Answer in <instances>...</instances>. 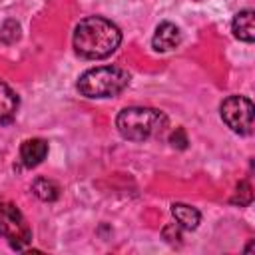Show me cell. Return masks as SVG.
I'll return each mask as SVG.
<instances>
[{"label": "cell", "mask_w": 255, "mask_h": 255, "mask_svg": "<svg viewBox=\"0 0 255 255\" xmlns=\"http://www.w3.org/2000/svg\"><path fill=\"white\" fill-rule=\"evenodd\" d=\"M18 108L20 98L4 80H0V124H12L18 114Z\"/></svg>", "instance_id": "8"}, {"label": "cell", "mask_w": 255, "mask_h": 255, "mask_svg": "<svg viewBox=\"0 0 255 255\" xmlns=\"http://www.w3.org/2000/svg\"><path fill=\"white\" fill-rule=\"evenodd\" d=\"M163 237L167 239V241H171V243H179V239H181V227L177 225V223H171V225H165L163 227Z\"/></svg>", "instance_id": "15"}, {"label": "cell", "mask_w": 255, "mask_h": 255, "mask_svg": "<svg viewBox=\"0 0 255 255\" xmlns=\"http://www.w3.org/2000/svg\"><path fill=\"white\" fill-rule=\"evenodd\" d=\"M233 34L241 42L251 44L255 40V12L253 10H241L233 18Z\"/></svg>", "instance_id": "9"}, {"label": "cell", "mask_w": 255, "mask_h": 255, "mask_svg": "<svg viewBox=\"0 0 255 255\" xmlns=\"http://www.w3.org/2000/svg\"><path fill=\"white\" fill-rule=\"evenodd\" d=\"M171 215L175 217L177 225L181 229H187V231L197 229V225L201 221V213L195 207L187 205V203H173L171 205Z\"/></svg>", "instance_id": "10"}, {"label": "cell", "mask_w": 255, "mask_h": 255, "mask_svg": "<svg viewBox=\"0 0 255 255\" xmlns=\"http://www.w3.org/2000/svg\"><path fill=\"white\" fill-rule=\"evenodd\" d=\"M129 80V72L122 66H98L80 76L78 90L86 98H114L128 88Z\"/></svg>", "instance_id": "3"}, {"label": "cell", "mask_w": 255, "mask_h": 255, "mask_svg": "<svg viewBox=\"0 0 255 255\" xmlns=\"http://www.w3.org/2000/svg\"><path fill=\"white\" fill-rule=\"evenodd\" d=\"M221 120L239 135L253 133V104L245 96H229L221 102Z\"/></svg>", "instance_id": "4"}, {"label": "cell", "mask_w": 255, "mask_h": 255, "mask_svg": "<svg viewBox=\"0 0 255 255\" xmlns=\"http://www.w3.org/2000/svg\"><path fill=\"white\" fill-rule=\"evenodd\" d=\"M32 191L42 201H56L60 197V185L48 177H38L32 183Z\"/></svg>", "instance_id": "11"}, {"label": "cell", "mask_w": 255, "mask_h": 255, "mask_svg": "<svg viewBox=\"0 0 255 255\" xmlns=\"http://www.w3.org/2000/svg\"><path fill=\"white\" fill-rule=\"evenodd\" d=\"M18 36H20V26H18V22L6 20L4 26H2V30H0V40H2L4 44H12V42L18 40Z\"/></svg>", "instance_id": "12"}, {"label": "cell", "mask_w": 255, "mask_h": 255, "mask_svg": "<svg viewBox=\"0 0 255 255\" xmlns=\"http://www.w3.org/2000/svg\"><path fill=\"white\" fill-rule=\"evenodd\" d=\"M122 30L104 16H88L78 22L74 30V50L86 60H102L118 50Z\"/></svg>", "instance_id": "1"}, {"label": "cell", "mask_w": 255, "mask_h": 255, "mask_svg": "<svg viewBox=\"0 0 255 255\" xmlns=\"http://www.w3.org/2000/svg\"><path fill=\"white\" fill-rule=\"evenodd\" d=\"M251 199H253V191H251V185H249V181H239V185H237V189H235V195H233V203H239V205H249L251 203Z\"/></svg>", "instance_id": "13"}, {"label": "cell", "mask_w": 255, "mask_h": 255, "mask_svg": "<svg viewBox=\"0 0 255 255\" xmlns=\"http://www.w3.org/2000/svg\"><path fill=\"white\" fill-rule=\"evenodd\" d=\"M48 155V141L40 139V137H32L26 139L20 145V161L26 167H36L44 161V157Z\"/></svg>", "instance_id": "7"}, {"label": "cell", "mask_w": 255, "mask_h": 255, "mask_svg": "<svg viewBox=\"0 0 255 255\" xmlns=\"http://www.w3.org/2000/svg\"><path fill=\"white\" fill-rule=\"evenodd\" d=\"M167 126V116L155 108H124L116 118V128L124 139L145 141Z\"/></svg>", "instance_id": "2"}, {"label": "cell", "mask_w": 255, "mask_h": 255, "mask_svg": "<svg viewBox=\"0 0 255 255\" xmlns=\"http://www.w3.org/2000/svg\"><path fill=\"white\" fill-rule=\"evenodd\" d=\"M169 143L177 149H185L187 147V135H185V129L183 128H175V131L169 135Z\"/></svg>", "instance_id": "14"}, {"label": "cell", "mask_w": 255, "mask_h": 255, "mask_svg": "<svg viewBox=\"0 0 255 255\" xmlns=\"http://www.w3.org/2000/svg\"><path fill=\"white\" fill-rule=\"evenodd\" d=\"M181 42V32L179 28L173 24V22H161L157 28H155V34H153V40H151V46L153 50L157 52H169V50H175Z\"/></svg>", "instance_id": "6"}, {"label": "cell", "mask_w": 255, "mask_h": 255, "mask_svg": "<svg viewBox=\"0 0 255 255\" xmlns=\"http://www.w3.org/2000/svg\"><path fill=\"white\" fill-rule=\"evenodd\" d=\"M0 235L10 241V245L18 251L26 249V243L30 241L32 233L26 225L24 215L20 209L8 201H0Z\"/></svg>", "instance_id": "5"}]
</instances>
